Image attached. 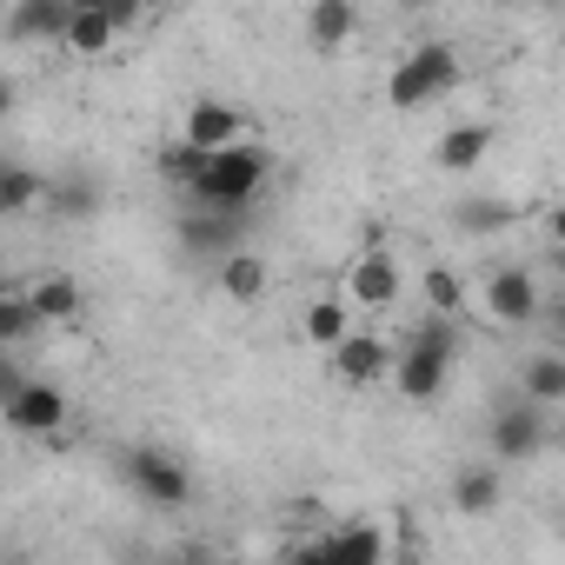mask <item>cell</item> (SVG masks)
I'll list each match as a JSON object with an SVG mask.
<instances>
[{"label": "cell", "mask_w": 565, "mask_h": 565, "mask_svg": "<svg viewBox=\"0 0 565 565\" xmlns=\"http://www.w3.org/2000/svg\"><path fill=\"white\" fill-rule=\"evenodd\" d=\"M419 294H426V313H446V320H459L466 313V279H459V266H446V259H433L426 273H419Z\"/></svg>", "instance_id": "cell-23"}, {"label": "cell", "mask_w": 565, "mask_h": 565, "mask_svg": "<svg viewBox=\"0 0 565 565\" xmlns=\"http://www.w3.org/2000/svg\"><path fill=\"white\" fill-rule=\"evenodd\" d=\"M452 353H459V320H446V313H426V327L406 340V353H393L386 380L399 386V399H413V406H433V399L446 393Z\"/></svg>", "instance_id": "cell-2"}, {"label": "cell", "mask_w": 565, "mask_h": 565, "mask_svg": "<svg viewBox=\"0 0 565 565\" xmlns=\"http://www.w3.org/2000/svg\"><path fill=\"white\" fill-rule=\"evenodd\" d=\"M67 14H74V0H14V8H8V41H21V47H61Z\"/></svg>", "instance_id": "cell-10"}, {"label": "cell", "mask_w": 565, "mask_h": 565, "mask_svg": "<svg viewBox=\"0 0 565 565\" xmlns=\"http://www.w3.org/2000/svg\"><path fill=\"white\" fill-rule=\"evenodd\" d=\"M499 499H505L499 466H459V472H452V512H466V519H492Z\"/></svg>", "instance_id": "cell-18"}, {"label": "cell", "mask_w": 565, "mask_h": 565, "mask_svg": "<svg viewBox=\"0 0 565 565\" xmlns=\"http://www.w3.org/2000/svg\"><path fill=\"white\" fill-rule=\"evenodd\" d=\"M180 140L186 147H200V153H213V147H233V140H253V120L239 114V107H226V100H193L186 107V120H180Z\"/></svg>", "instance_id": "cell-9"}, {"label": "cell", "mask_w": 565, "mask_h": 565, "mask_svg": "<svg viewBox=\"0 0 565 565\" xmlns=\"http://www.w3.org/2000/svg\"><path fill=\"white\" fill-rule=\"evenodd\" d=\"M239 226H246V213H206V206H193V213L180 220V239H186V253L220 259L226 246H239Z\"/></svg>", "instance_id": "cell-17"}, {"label": "cell", "mask_w": 565, "mask_h": 565, "mask_svg": "<svg viewBox=\"0 0 565 565\" xmlns=\"http://www.w3.org/2000/svg\"><path fill=\"white\" fill-rule=\"evenodd\" d=\"M0 419H8L21 439H54V433L74 419V399H67L54 380H34V373H28V380H21V393L0 406Z\"/></svg>", "instance_id": "cell-7"}, {"label": "cell", "mask_w": 565, "mask_h": 565, "mask_svg": "<svg viewBox=\"0 0 565 565\" xmlns=\"http://www.w3.org/2000/svg\"><path fill=\"white\" fill-rule=\"evenodd\" d=\"M393 8H413V14H419V8H433V0H393Z\"/></svg>", "instance_id": "cell-29"}, {"label": "cell", "mask_w": 565, "mask_h": 565, "mask_svg": "<svg viewBox=\"0 0 565 565\" xmlns=\"http://www.w3.org/2000/svg\"><path fill=\"white\" fill-rule=\"evenodd\" d=\"M327 353H333V373H340L347 386H373V380H386V366H393V347H386L380 333H353V327H347V340L327 347Z\"/></svg>", "instance_id": "cell-12"}, {"label": "cell", "mask_w": 565, "mask_h": 565, "mask_svg": "<svg viewBox=\"0 0 565 565\" xmlns=\"http://www.w3.org/2000/svg\"><path fill=\"white\" fill-rule=\"evenodd\" d=\"M486 439H492V459H539L545 446H552V406H532V399H512V406H499L492 413V426H486Z\"/></svg>", "instance_id": "cell-6"}, {"label": "cell", "mask_w": 565, "mask_h": 565, "mask_svg": "<svg viewBox=\"0 0 565 565\" xmlns=\"http://www.w3.org/2000/svg\"><path fill=\"white\" fill-rule=\"evenodd\" d=\"M347 327H353V300H347V294H320V300H307V313H300V340L320 347V353L340 347Z\"/></svg>", "instance_id": "cell-20"}, {"label": "cell", "mask_w": 565, "mask_h": 565, "mask_svg": "<svg viewBox=\"0 0 565 565\" xmlns=\"http://www.w3.org/2000/svg\"><path fill=\"white\" fill-rule=\"evenodd\" d=\"M300 558H327V565H380V558H386V532H380V525H340V532L300 545Z\"/></svg>", "instance_id": "cell-13"}, {"label": "cell", "mask_w": 565, "mask_h": 565, "mask_svg": "<svg viewBox=\"0 0 565 565\" xmlns=\"http://www.w3.org/2000/svg\"><path fill=\"white\" fill-rule=\"evenodd\" d=\"M21 380H28V373L14 366V347H0V406H8V399L21 393Z\"/></svg>", "instance_id": "cell-27"}, {"label": "cell", "mask_w": 565, "mask_h": 565, "mask_svg": "<svg viewBox=\"0 0 565 565\" xmlns=\"http://www.w3.org/2000/svg\"><path fill=\"white\" fill-rule=\"evenodd\" d=\"M107 14H114V28H120V34H134V28L147 21V0H107Z\"/></svg>", "instance_id": "cell-26"}, {"label": "cell", "mask_w": 565, "mask_h": 565, "mask_svg": "<svg viewBox=\"0 0 565 565\" xmlns=\"http://www.w3.org/2000/svg\"><path fill=\"white\" fill-rule=\"evenodd\" d=\"M459 47L452 41H419L399 67H393V81H386V107H399V114H419V107H439L452 87H459Z\"/></svg>", "instance_id": "cell-3"}, {"label": "cell", "mask_w": 565, "mask_h": 565, "mask_svg": "<svg viewBox=\"0 0 565 565\" xmlns=\"http://www.w3.org/2000/svg\"><path fill=\"white\" fill-rule=\"evenodd\" d=\"M14 120V81H0V127Z\"/></svg>", "instance_id": "cell-28"}, {"label": "cell", "mask_w": 565, "mask_h": 565, "mask_svg": "<svg viewBox=\"0 0 565 565\" xmlns=\"http://www.w3.org/2000/svg\"><path fill=\"white\" fill-rule=\"evenodd\" d=\"M74 8H107V0H74Z\"/></svg>", "instance_id": "cell-30"}, {"label": "cell", "mask_w": 565, "mask_h": 565, "mask_svg": "<svg viewBox=\"0 0 565 565\" xmlns=\"http://www.w3.org/2000/svg\"><path fill=\"white\" fill-rule=\"evenodd\" d=\"M486 153H492V120H459V127L439 134L433 167H439V173H472Z\"/></svg>", "instance_id": "cell-15"}, {"label": "cell", "mask_w": 565, "mask_h": 565, "mask_svg": "<svg viewBox=\"0 0 565 565\" xmlns=\"http://www.w3.org/2000/svg\"><path fill=\"white\" fill-rule=\"evenodd\" d=\"M28 300H34L41 327H74L81 307H87V294H81V279H74V273H41L34 287H28Z\"/></svg>", "instance_id": "cell-16"}, {"label": "cell", "mask_w": 565, "mask_h": 565, "mask_svg": "<svg viewBox=\"0 0 565 565\" xmlns=\"http://www.w3.org/2000/svg\"><path fill=\"white\" fill-rule=\"evenodd\" d=\"M34 200H47V180H41L34 167H21V160H8V153H0V220L28 213Z\"/></svg>", "instance_id": "cell-24"}, {"label": "cell", "mask_w": 565, "mask_h": 565, "mask_svg": "<svg viewBox=\"0 0 565 565\" xmlns=\"http://www.w3.org/2000/svg\"><path fill=\"white\" fill-rule=\"evenodd\" d=\"M266 180H273V153L259 140H233V147L200 153L193 173L180 180V193H186V206H206V213H253Z\"/></svg>", "instance_id": "cell-1"}, {"label": "cell", "mask_w": 565, "mask_h": 565, "mask_svg": "<svg viewBox=\"0 0 565 565\" xmlns=\"http://www.w3.org/2000/svg\"><path fill=\"white\" fill-rule=\"evenodd\" d=\"M512 220H519V200H492V193H459V206H452V226L472 233V239H492Z\"/></svg>", "instance_id": "cell-21"}, {"label": "cell", "mask_w": 565, "mask_h": 565, "mask_svg": "<svg viewBox=\"0 0 565 565\" xmlns=\"http://www.w3.org/2000/svg\"><path fill=\"white\" fill-rule=\"evenodd\" d=\"M300 34H307L313 54H347L353 34H360V0H313L307 21H300Z\"/></svg>", "instance_id": "cell-11"}, {"label": "cell", "mask_w": 565, "mask_h": 565, "mask_svg": "<svg viewBox=\"0 0 565 565\" xmlns=\"http://www.w3.org/2000/svg\"><path fill=\"white\" fill-rule=\"evenodd\" d=\"M114 41H120V28H114V14H107V8H74V14H67V34H61V47H67V54L100 61V54H114Z\"/></svg>", "instance_id": "cell-19"}, {"label": "cell", "mask_w": 565, "mask_h": 565, "mask_svg": "<svg viewBox=\"0 0 565 565\" xmlns=\"http://www.w3.org/2000/svg\"><path fill=\"white\" fill-rule=\"evenodd\" d=\"M266 287H273V266H266L253 246H226V253H220V294H226V300L253 307V300H266Z\"/></svg>", "instance_id": "cell-14"}, {"label": "cell", "mask_w": 565, "mask_h": 565, "mask_svg": "<svg viewBox=\"0 0 565 565\" xmlns=\"http://www.w3.org/2000/svg\"><path fill=\"white\" fill-rule=\"evenodd\" d=\"M519 399L532 406H565V353H532L519 366Z\"/></svg>", "instance_id": "cell-22"}, {"label": "cell", "mask_w": 565, "mask_h": 565, "mask_svg": "<svg viewBox=\"0 0 565 565\" xmlns=\"http://www.w3.org/2000/svg\"><path fill=\"white\" fill-rule=\"evenodd\" d=\"M399 294H406V273H399V259H393L386 246H366V253L347 266V300H353V307L386 313Z\"/></svg>", "instance_id": "cell-8"}, {"label": "cell", "mask_w": 565, "mask_h": 565, "mask_svg": "<svg viewBox=\"0 0 565 565\" xmlns=\"http://www.w3.org/2000/svg\"><path fill=\"white\" fill-rule=\"evenodd\" d=\"M479 307L492 327H532L545 313V287L532 266H492V279L479 287Z\"/></svg>", "instance_id": "cell-5"}, {"label": "cell", "mask_w": 565, "mask_h": 565, "mask_svg": "<svg viewBox=\"0 0 565 565\" xmlns=\"http://www.w3.org/2000/svg\"><path fill=\"white\" fill-rule=\"evenodd\" d=\"M41 333V313L28 294H0V347H28Z\"/></svg>", "instance_id": "cell-25"}, {"label": "cell", "mask_w": 565, "mask_h": 565, "mask_svg": "<svg viewBox=\"0 0 565 565\" xmlns=\"http://www.w3.org/2000/svg\"><path fill=\"white\" fill-rule=\"evenodd\" d=\"M120 479H127L147 505H160V512H180V505L193 499L186 459H173V452H160V446H134V452L120 459Z\"/></svg>", "instance_id": "cell-4"}]
</instances>
